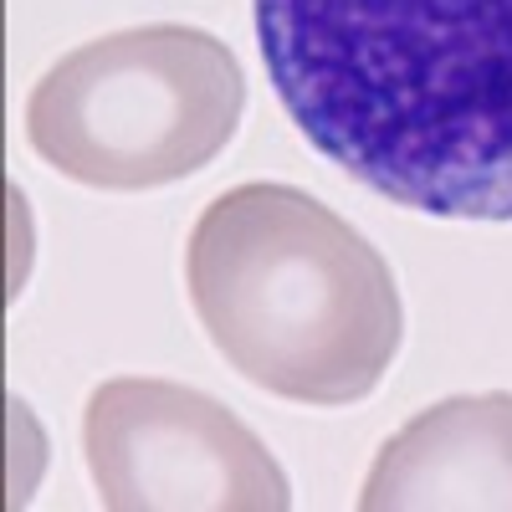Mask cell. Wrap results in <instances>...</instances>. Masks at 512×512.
I'll return each mask as SVG.
<instances>
[{
  "mask_svg": "<svg viewBox=\"0 0 512 512\" xmlns=\"http://www.w3.org/2000/svg\"><path fill=\"white\" fill-rule=\"evenodd\" d=\"M236 52L200 26H134L52 62L26 98V139L88 190H159L190 180L241 128Z\"/></svg>",
  "mask_w": 512,
  "mask_h": 512,
  "instance_id": "3957f363",
  "label": "cell"
},
{
  "mask_svg": "<svg viewBox=\"0 0 512 512\" xmlns=\"http://www.w3.org/2000/svg\"><path fill=\"white\" fill-rule=\"evenodd\" d=\"M364 512H512V395H456L379 446Z\"/></svg>",
  "mask_w": 512,
  "mask_h": 512,
  "instance_id": "5b68a950",
  "label": "cell"
},
{
  "mask_svg": "<svg viewBox=\"0 0 512 512\" xmlns=\"http://www.w3.org/2000/svg\"><path fill=\"white\" fill-rule=\"evenodd\" d=\"M282 113L328 164L441 221H512V0H256Z\"/></svg>",
  "mask_w": 512,
  "mask_h": 512,
  "instance_id": "6da1fadb",
  "label": "cell"
},
{
  "mask_svg": "<svg viewBox=\"0 0 512 512\" xmlns=\"http://www.w3.org/2000/svg\"><path fill=\"white\" fill-rule=\"evenodd\" d=\"M185 282L210 349L277 400L354 405L400 354L390 262L297 185L251 180L210 200L185 246Z\"/></svg>",
  "mask_w": 512,
  "mask_h": 512,
  "instance_id": "7a4b0ae2",
  "label": "cell"
},
{
  "mask_svg": "<svg viewBox=\"0 0 512 512\" xmlns=\"http://www.w3.org/2000/svg\"><path fill=\"white\" fill-rule=\"evenodd\" d=\"M82 456L113 512H287L292 487L251 425L190 384L123 374L82 410Z\"/></svg>",
  "mask_w": 512,
  "mask_h": 512,
  "instance_id": "277c9868",
  "label": "cell"
}]
</instances>
